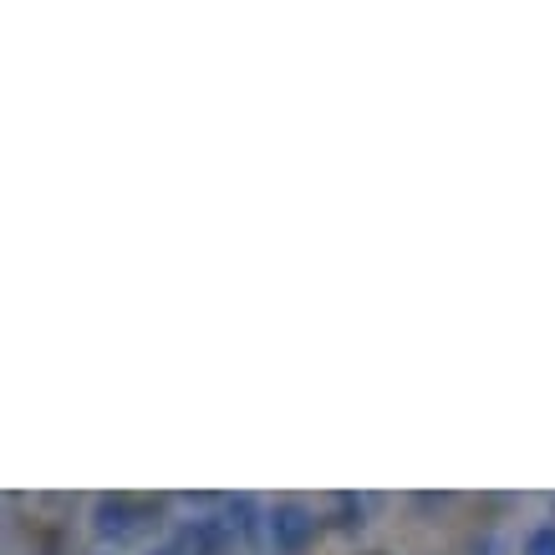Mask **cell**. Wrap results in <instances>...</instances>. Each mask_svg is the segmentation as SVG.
<instances>
[{
  "label": "cell",
  "instance_id": "6da1fadb",
  "mask_svg": "<svg viewBox=\"0 0 555 555\" xmlns=\"http://www.w3.org/2000/svg\"><path fill=\"white\" fill-rule=\"evenodd\" d=\"M317 540V509H306L301 500H281L266 509V545L275 555H301Z\"/></svg>",
  "mask_w": 555,
  "mask_h": 555
},
{
  "label": "cell",
  "instance_id": "7a4b0ae2",
  "mask_svg": "<svg viewBox=\"0 0 555 555\" xmlns=\"http://www.w3.org/2000/svg\"><path fill=\"white\" fill-rule=\"evenodd\" d=\"M169 540L179 545V555H224L235 545V530H230V515H189L173 525Z\"/></svg>",
  "mask_w": 555,
  "mask_h": 555
},
{
  "label": "cell",
  "instance_id": "3957f363",
  "mask_svg": "<svg viewBox=\"0 0 555 555\" xmlns=\"http://www.w3.org/2000/svg\"><path fill=\"white\" fill-rule=\"evenodd\" d=\"M133 530H138V515L128 500H98V509H92V535H98L102 551H122Z\"/></svg>",
  "mask_w": 555,
  "mask_h": 555
},
{
  "label": "cell",
  "instance_id": "277c9868",
  "mask_svg": "<svg viewBox=\"0 0 555 555\" xmlns=\"http://www.w3.org/2000/svg\"><path fill=\"white\" fill-rule=\"evenodd\" d=\"M520 555H555V520H535L520 540Z\"/></svg>",
  "mask_w": 555,
  "mask_h": 555
},
{
  "label": "cell",
  "instance_id": "5b68a950",
  "mask_svg": "<svg viewBox=\"0 0 555 555\" xmlns=\"http://www.w3.org/2000/svg\"><path fill=\"white\" fill-rule=\"evenodd\" d=\"M143 555H179V545H173V540H158V545H149Z\"/></svg>",
  "mask_w": 555,
  "mask_h": 555
},
{
  "label": "cell",
  "instance_id": "8992f818",
  "mask_svg": "<svg viewBox=\"0 0 555 555\" xmlns=\"http://www.w3.org/2000/svg\"><path fill=\"white\" fill-rule=\"evenodd\" d=\"M98 555H118V551H98Z\"/></svg>",
  "mask_w": 555,
  "mask_h": 555
}]
</instances>
